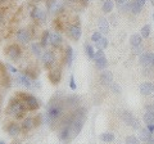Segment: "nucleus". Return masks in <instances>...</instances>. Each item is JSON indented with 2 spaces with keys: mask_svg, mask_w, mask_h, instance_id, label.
Returning a JSON list of instances; mask_svg holds the SVG:
<instances>
[{
  "mask_svg": "<svg viewBox=\"0 0 154 144\" xmlns=\"http://www.w3.org/2000/svg\"><path fill=\"white\" fill-rule=\"evenodd\" d=\"M63 95L60 93H57L54 97H53L49 103H48V108H46V124L55 130L57 126H59L60 120L64 116V109L66 105L63 103Z\"/></svg>",
  "mask_w": 154,
  "mask_h": 144,
  "instance_id": "f257e3e1",
  "label": "nucleus"
},
{
  "mask_svg": "<svg viewBox=\"0 0 154 144\" xmlns=\"http://www.w3.org/2000/svg\"><path fill=\"white\" fill-rule=\"evenodd\" d=\"M67 35H68V37L71 40L73 41H79L81 35H82V31H81V25L79 22V18L77 20H75V22H72L68 25V27H67Z\"/></svg>",
  "mask_w": 154,
  "mask_h": 144,
  "instance_id": "20e7f679",
  "label": "nucleus"
},
{
  "mask_svg": "<svg viewBox=\"0 0 154 144\" xmlns=\"http://www.w3.org/2000/svg\"><path fill=\"white\" fill-rule=\"evenodd\" d=\"M99 80H100V83H102V85L109 86L113 83V74L108 70H104V71H102V74H100Z\"/></svg>",
  "mask_w": 154,
  "mask_h": 144,
  "instance_id": "dca6fc26",
  "label": "nucleus"
},
{
  "mask_svg": "<svg viewBox=\"0 0 154 144\" xmlns=\"http://www.w3.org/2000/svg\"><path fill=\"white\" fill-rule=\"evenodd\" d=\"M150 32H152V27H150V25H145V26H143V27H141L140 35L143 36V39H148V37L150 36Z\"/></svg>",
  "mask_w": 154,
  "mask_h": 144,
  "instance_id": "7c9ffc66",
  "label": "nucleus"
},
{
  "mask_svg": "<svg viewBox=\"0 0 154 144\" xmlns=\"http://www.w3.org/2000/svg\"><path fill=\"white\" fill-rule=\"evenodd\" d=\"M5 112H7V114H9V116H12L16 120H18V118L25 117V114L28 111H27L26 105L23 104L22 100L19 99L17 95H14V97L9 100V104H8V107L5 109Z\"/></svg>",
  "mask_w": 154,
  "mask_h": 144,
  "instance_id": "f03ea898",
  "label": "nucleus"
},
{
  "mask_svg": "<svg viewBox=\"0 0 154 144\" xmlns=\"http://www.w3.org/2000/svg\"><path fill=\"white\" fill-rule=\"evenodd\" d=\"M139 92L143 97H150L154 94V83L153 81H144L139 86Z\"/></svg>",
  "mask_w": 154,
  "mask_h": 144,
  "instance_id": "f8f14e48",
  "label": "nucleus"
},
{
  "mask_svg": "<svg viewBox=\"0 0 154 144\" xmlns=\"http://www.w3.org/2000/svg\"><path fill=\"white\" fill-rule=\"evenodd\" d=\"M132 53L135 55H141L143 53H144V48L140 46V48H135V49H132Z\"/></svg>",
  "mask_w": 154,
  "mask_h": 144,
  "instance_id": "ea45409f",
  "label": "nucleus"
},
{
  "mask_svg": "<svg viewBox=\"0 0 154 144\" xmlns=\"http://www.w3.org/2000/svg\"><path fill=\"white\" fill-rule=\"evenodd\" d=\"M98 27H99V31L102 33H108L109 32V21L107 20V18H99L98 21Z\"/></svg>",
  "mask_w": 154,
  "mask_h": 144,
  "instance_id": "4be33fe9",
  "label": "nucleus"
},
{
  "mask_svg": "<svg viewBox=\"0 0 154 144\" xmlns=\"http://www.w3.org/2000/svg\"><path fill=\"white\" fill-rule=\"evenodd\" d=\"M143 121L145 125L154 124V112L152 111H145V113L143 114Z\"/></svg>",
  "mask_w": 154,
  "mask_h": 144,
  "instance_id": "cd10ccee",
  "label": "nucleus"
},
{
  "mask_svg": "<svg viewBox=\"0 0 154 144\" xmlns=\"http://www.w3.org/2000/svg\"><path fill=\"white\" fill-rule=\"evenodd\" d=\"M30 17L33 22L36 23H44L46 21V12L44 9L38 8V7H33L30 11Z\"/></svg>",
  "mask_w": 154,
  "mask_h": 144,
  "instance_id": "1a4fd4ad",
  "label": "nucleus"
},
{
  "mask_svg": "<svg viewBox=\"0 0 154 144\" xmlns=\"http://www.w3.org/2000/svg\"><path fill=\"white\" fill-rule=\"evenodd\" d=\"M48 79L53 85H58L60 83L62 79V70L58 67V68H51L49 70V74H48Z\"/></svg>",
  "mask_w": 154,
  "mask_h": 144,
  "instance_id": "2eb2a0df",
  "label": "nucleus"
},
{
  "mask_svg": "<svg viewBox=\"0 0 154 144\" xmlns=\"http://www.w3.org/2000/svg\"><path fill=\"white\" fill-rule=\"evenodd\" d=\"M143 40L144 39L140 33H132L131 37H130V45H131L132 49L140 48V46H143Z\"/></svg>",
  "mask_w": 154,
  "mask_h": 144,
  "instance_id": "6ab92c4d",
  "label": "nucleus"
},
{
  "mask_svg": "<svg viewBox=\"0 0 154 144\" xmlns=\"http://www.w3.org/2000/svg\"><path fill=\"white\" fill-rule=\"evenodd\" d=\"M32 39V33L28 28H19L16 32V40L19 44H28Z\"/></svg>",
  "mask_w": 154,
  "mask_h": 144,
  "instance_id": "9d476101",
  "label": "nucleus"
},
{
  "mask_svg": "<svg viewBox=\"0 0 154 144\" xmlns=\"http://www.w3.org/2000/svg\"><path fill=\"white\" fill-rule=\"evenodd\" d=\"M102 37H103L102 32H100V31H95V32H93V35H91V41L95 44V42H98L100 39H102Z\"/></svg>",
  "mask_w": 154,
  "mask_h": 144,
  "instance_id": "c9c22d12",
  "label": "nucleus"
},
{
  "mask_svg": "<svg viewBox=\"0 0 154 144\" xmlns=\"http://www.w3.org/2000/svg\"><path fill=\"white\" fill-rule=\"evenodd\" d=\"M146 57H148L149 67H154V53L153 52H146Z\"/></svg>",
  "mask_w": 154,
  "mask_h": 144,
  "instance_id": "4c0bfd02",
  "label": "nucleus"
},
{
  "mask_svg": "<svg viewBox=\"0 0 154 144\" xmlns=\"http://www.w3.org/2000/svg\"><path fill=\"white\" fill-rule=\"evenodd\" d=\"M153 103H154V102H153Z\"/></svg>",
  "mask_w": 154,
  "mask_h": 144,
  "instance_id": "864d4df0",
  "label": "nucleus"
},
{
  "mask_svg": "<svg viewBox=\"0 0 154 144\" xmlns=\"http://www.w3.org/2000/svg\"><path fill=\"white\" fill-rule=\"evenodd\" d=\"M0 144H5V143H4V142H0Z\"/></svg>",
  "mask_w": 154,
  "mask_h": 144,
  "instance_id": "8fccbe9b",
  "label": "nucleus"
},
{
  "mask_svg": "<svg viewBox=\"0 0 154 144\" xmlns=\"http://www.w3.org/2000/svg\"><path fill=\"white\" fill-rule=\"evenodd\" d=\"M100 140L104 142V143H110V142H113L114 140V134L112 133H103V134H100Z\"/></svg>",
  "mask_w": 154,
  "mask_h": 144,
  "instance_id": "c85d7f7f",
  "label": "nucleus"
},
{
  "mask_svg": "<svg viewBox=\"0 0 154 144\" xmlns=\"http://www.w3.org/2000/svg\"><path fill=\"white\" fill-rule=\"evenodd\" d=\"M94 62H95V67H96V68H98L99 71H104L105 67L108 66V59L105 58V55L102 57V58L94 59Z\"/></svg>",
  "mask_w": 154,
  "mask_h": 144,
  "instance_id": "a878e982",
  "label": "nucleus"
},
{
  "mask_svg": "<svg viewBox=\"0 0 154 144\" xmlns=\"http://www.w3.org/2000/svg\"><path fill=\"white\" fill-rule=\"evenodd\" d=\"M145 3H146V0H131V14L137 16L143 11Z\"/></svg>",
  "mask_w": 154,
  "mask_h": 144,
  "instance_id": "f3484780",
  "label": "nucleus"
},
{
  "mask_svg": "<svg viewBox=\"0 0 154 144\" xmlns=\"http://www.w3.org/2000/svg\"><path fill=\"white\" fill-rule=\"evenodd\" d=\"M16 95L23 102V104L26 105V108H27L28 112L37 111V109L40 108V105H41L40 100H38L36 97H33V95L27 94V93H23V92H18Z\"/></svg>",
  "mask_w": 154,
  "mask_h": 144,
  "instance_id": "7ed1b4c3",
  "label": "nucleus"
},
{
  "mask_svg": "<svg viewBox=\"0 0 154 144\" xmlns=\"http://www.w3.org/2000/svg\"><path fill=\"white\" fill-rule=\"evenodd\" d=\"M145 111H152V112H154V103L145 104Z\"/></svg>",
  "mask_w": 154,
  "mask_h": 144,
  "instance_id": "79ce46f5",
  "label": "nucleus"
},
{
  "mask_svg": "<svg viewBox=\"0 0 154 144\" xmlns=\"http://www.w3.org/2000/svg\"><path fill=\"white\" fill-rule=\"evenodd\" d=\"M4 54H5L11 61L17 62L22 55V49L18 44L12 42V44H9V45H7L5 48H4Z\"/></svg>",
  "mask_w": 154,
  "mask_h": 144,
  "instance_id": "39448f33",
  "label": "nucleus"
},
{
  "mask_svg": "<svg viewBox=\"0 0 154 144\" xmlns=\"http://www.w3.org/2000/svg\"><path fill=\"white\" fill-rule=\"evenodd\" d=\"M16 80L18 81V84L23 85L26 89H31L32 88V83H31V79L26 76L25 74H16Z\"/></svg>",
  "mask_w": 154,
  "mask_h": 144,
  "instance_id": "a211bd4d",
  "label": "nucleus"
},
{
  "mask_svg": "<svg viewBox=\"0 0 154 144\" xmlns=\"http://www.w3.org/2000/svg\"><path fill=\"white\" fill-rule=\"evenodd\" d=\"M42 49L44 48L41 46L40 42H32L31 44V52H32V54L36 57V58H41V55H42Z\"/></svg>",
  "mask_w": 154,
  "mask_h": 144,
  "instance_id": "5701e85b",
  "label": "nucleus"
},
{
  "mask_svg": "<svg viewBox=\"0 0 154 144\" xmlns=\"http://www.w3.org/2000/svg\"><path fill=\"white\" fill-rule=\"evenodd\" d=\"M7 67H8V68L13 72V74H18V70H17V68H14L13 66H11V64H7Z\"/></svg>",
  "mask_w": 154,
  "mask_h": 144,
  "instance_id": "c03bdc74",
  "label": "nucleus"
},
{
  "mask_svg": "<svg viewBox=\"0 0 154 144\" xmlns=\"http://www.w3.org/2000/svg\"><path fill=\"white\" fill-rule=\"evenodd\" d=\"M109 88H110V90H112L114 94H121V93H122L121 86H119L117 83H112V84L109 85Z\"/></svg>",
  "mask_w": 154,
  "mask_h": 144,
  "instance_id": "72a5a7b5",
  "label": "nucleus"
},
{
  "mask_svg": "<svg viewBox=\"0 0 154 144\" xmlns=\"http://www.w3.org/2000/svg\"><path fill=\"white\" fill-rule=\"evenodd\" d=\"M41 62L42 64H44V67L46 70H51L53 67L55 66L57 63V57H55V50H49V49H45L44 53H42L41 55Z\"/></svg>",
  "mask_w": 154,
  "mask_h": 144,
  "instance_id": "423d86ee",
  "label": "nucleus"
},
{
  "mask_svg": "<svg viewBox=\"0 0 154 144\" xmlns=\"http://www.w3.org/2000/svg\"><path fill=\"white\" fill-rule=\"evenodd\" d=\"M69 88L71 90H77V84H76V81H75V76L73 75H71L69 76Z\"/></svg>",
  "mask_w": 154,
  "mask_h": 144,
  "instance_id": "58836bf2",
  "label": "nucleus"
},
{
  "mask_svg": "<svg viewBox=\"0 0 154 144\" xmlns=\"http://www.w3.org/2000/svg\"><path fill=\"white\" fill-rule=\"evenodd\" d=\"M40 118H41V116H31V117H26V118L22 121V124H21L22 131H23V133H30L32 129L37 127L38 125L41 124Z\"/></svg>",
  "mask_w": 154,
  "mask_h": 144,
  "instance_id": "6e6552de",
  "label": "nucleus"
},
{
  "mask_svg": "<svg viewBox=\"0 0 154 144\" xmlns=\"http://www.w3.org/2000/svg\"><path fill=\"white\" fill-rule=\"evenodd\" d=\"M114 9V2L113 0H104L103 5H102V11L104 14H109L112 13V11Z\"/></svg>",
  "mask_w": 154,
  "mask_h": 144,
  "instance_id": "b1692460",
  "label": "nucleus"
},
{
  "mask_svg": "<svg viewBox=\"0 0 154 144\" xmlns=\"http://www.w3.org/2000/svg\"><path fill=\"white\" fill-rule=\"evenodd\" d=\"M145 144H154V135H153L150 139H149V140H148Z\"/></svg>",
  "mask_w": 154,
  "mask_h": 144,
  "instance_id": "49530a36",
  "label": "nucleus"
},
{
  "mask_svg": "<svg viewBox=\"0 0 154 144\" xmlns=\"http://www.w3.org/2000/svg\"><path fill=\"white\" fill-rule=\"evenodd\" d=\"M145 127L148 129L150 133H153L154 134V124H149V125H145Z\"/></svg>",
  "mask_w": 154,
  "mask_h": 144,
  "instance_id": "37998d69",
  "label": "nucleus"
},
{
  "mask_svg": "<svg viewBox=\"0 0 154 144\" xmlns=\"http://www.w3.org/2000/svg\"><path fill=\"white\" fill-rule=\"evenodd\" d=\"M121 9H122V12H125V13H131V0H130V2L127 0V2L121 7Z\"/></svg>",
  "mask_w": 154,
  "mask_h": 144,
  "instance_id": "e433bc0d",
  "label": "nucleus"
},
{
  "mask_svg": "<svg viewBox=\"0 0 154 144\" xmlns=\"http://www.w3.org/2000/svg\"><path fill=\"white\" fill-rule=\"evenodd\" d=\"M63 103L66 105V108H72L75 109L80 105L81 103V97H79V95L76 94H72V95H67V97L63 98Z\"/></svg>",
  "mask_w": 154,
  "mask_h": 144,
  "instance_id": "9b49d317",
  "label": "nucleus"
},
{
  "mask_svg": "<svg viewBox=\"0 0 154 144\" xmlns=\"http://www.w3.org/2000/svg\"><path fill=\"white\" fill-rule=\"evenodd\" d=\"M126 144H140V139H137L135 135H128L125 140Z\"/></svg>",
  "mask_w": 154,
  "mask_h": 144,
  "instance_id": "473e14b6",
  "label": "nucleus"
},
{
  "mask_svg": "<svg viewBox=\"0 0 154 144\" xmlns=\"http://www.w3.org/2000/svg\"><path fill=\"white\" fill-rule=\"evenodd\" d=\"M23 74H25L26 76H28L31 80H35L37 77V75H38V70L37 68L36 70H33V68H26Z\"/></svg>",
  "mask_w": 154,
  "mask_h": 144,
  "instance_id": "2f4dec72",
  "label": "nucleus"
},
{
  "mask_svg": "<svg viewBox=\"0 0 154 144\" xmlns=\"http://www.w3.org/2000/svg\"><path fill=\"white\" fill-rule=\"evenodd\" d=\"M79 2H80L81 4H82V5H88V4L91 2V0H79Z\"/></svg>",
  "mask_w": 154,
  "mask_h": 144,
  "instance_id": "a18cd8bd",
  "label": "nucleus"
},
{
  "mask_svg": "<svg viewBox=\"0 0 154 144\" xmlns=\"http://www.w3.org/2000/svg\"><path fill=\"white\" fill-rule=\"evenodd\" d=\"M85 53H86V55H88L89 59L94 61V58H95V49H94V46L91 45L90 42H86L85 44Z\"/></svg>",
  "mask_w": 154,
  "mask_h": 144,
  "instance_id": "bb28decb",
  "label": "nucleus"
},
{
  "mask_svg": "<svg viewBox=\"0 0 154 144\" xmlns=\"http://www.w3.org/2000/svg\"><path fill=\"white\" fill-rule=\"evenodd\" d=\"M153 136V133H150L146 127H144V129H140V134H139V139H140V142L143 143H146L149 139H150Z\"/></svg>",
  "mask_w": 154,
  "mask_h": 144,
  "instance_id": "393cba45",
  "label": "nucleus"
},
{
  "mask_svg": "<svg viewBox=\"0 0 154 144\" xmlns=\"http://www.w3.org/2000/svg\"><path fill=\"white\" fill-rule=\"evenodd\" d=\"M121 118H122V121L127 125V126L132 127L134 130H140V129H141V125H140V122H139V120L135 117L130 111H126V109L122 111Z\"/></svg>",
  "mask_w": 154,
  "mask_h": 144,
  "instance_id": "0eeeda50",
  "label": "nucleus"
},
{
  "mask_svg": "<svg viewBox=\"0 0 154 144\" xmlns=\"http://www.w3.org/2000/svg\"><path fill=\"white\" fill-rule=\"evenodd\" d=\"M71 3H76V2H79V0H69Z\"/></svg>",
  "mask_w": 154,
  "mask_h": 144,
  "instance_id": "de8ad7c7",
  "label": "nucleus"
},
{
  "mask_svg": "<svg viewBox=\"0 0 154 144\" xmlns=\"http://www.w3.org/2000/svg\"><path fill=\"white\" fill-rule=\"evenodd\" d=\"M64 62L68 67H71L72 62H73V49H72V46H69V45L64 46Z\"/></svg>",
  "mask_w": 154,
  "mask_h": 144,
  "instance_id": "aec40b11",
  "label": "nucleus"
},
{
  "mask_svg": "<svg viewBox=\"0 0 154 144\" xmlns=\"http://www.w3.org/2000/svg\"><path fill=\"white\" fill-rule=\"evenodd\" d=\"M108 44H109V42H108V39H107V37H102V39H100L98 42H95V46H96V49H105V48H108Z\"/></svg>",
  "mask_w": 154,
  "mask_h": 144,
  "instance_id": "c756f323",
  "label": "nucleus"
},
{
  "mask_svg": "<svg viewBox=\"0 0 154 144\" xmlns=\"http://www.w3.org/2000/svg\"><path fill=\"white\" fill-rule=\"evenodd\" d=\"M64 44V40H63V36L60 35L59 31H55L51 33V37H50V45L54 50H59L62 45Z\"/></svg>",
  "mask_w": 154,
  "mask_h": 144,
  "instance_id": "ddd939ff",
  "label": "nucleus"
},
{
  "mask_svg": "<svg viewBox=\"0 0 154 144\" xmlns=\"http://www.w3.org/2000/svg\"><path fill=\"white\" fill-rule=\"evenodd\" d=\"M4 129H5L7 133H8L11 136H17V135H19V133L22 131L21 125L17 124V122H14V121L7 122V125L4 126Z\"/></svg>",
  "mask_w": 154,
  "mask_h": 144,
  "instance_id": "4468645a",
  "label": "nucleus"
},
{
  "mask_svg": "<svg viewBox=\"0 0 154 144\" xmlns=\"http://www.w3.org/2000/svg\"><path fill=\"white\" fill-rule=\"evenodd\" d=\"M143 75L152 77L154 76V67H143Z\"/></svg>",
  "mask_w": 154,
  "mask_h": 144,
  "instance_id": "f704fd0d",
  "label": "nucleus"
},
{
  "mask_svg": "<svg viewBox=\"0 0 154 144\" xmlns=\"http://www.w3.org/2000/svg\"><path fill=\"white\" fill-rule=\"evenodd\" d=\"M152 17H153V21H154V14H153V16H152Z\"/></svg>",
  "mask_w": 154,
  "mask_h": 144,
  "instance_id": "3c124183",
  "label": "nucleus"
},
{
  "mask_svg": "<svg viewBox=\"0 0 154 144\" xmlns=\"http://www.w3.org/2000/svg\"><path fill=\"white\" fill-rule=\"evenodd\" d=\"M50 37H51V32L50 31H48V30L42 31L41 37H40V44H41V46L44 48V49H46L48 45H50Z\"/></svg>",
  "mask_w": 154,
  "mask_h": 144,
  "instance_id": "412c9836",
  "label": "nucleus"
},
{
  "mask_svg": "<svg viewBox=\"0 0 154 144\" xmlns=\"http://www.w3.org/2000/svg\"><path fill=\"white\" fill-rule=\"evenodd\" d=\"M153 97H154V94H153Z\"/></svg>",
  "mask_w": 154,
  "mask_h": 144,
  "instance_id": "603ef678",
  "label": "nucleus"
},
{
  "mask_svg": "<svg viewBox=\"0 0 154 144\" xmlns=\"http://www.w3.org/2000/svg\"><path fill=\"white\" fill-rule=\"evenodd\" d=\"M150 3L153 4V5H154V0H150Z\"/></svg>",
  "mask_w": 154,
  "mask_h": 144,
  "instance_id": "09e8293b",
  "label": "nucleus"
},
{
  "mask_svg": "<svg viewBox=\"0 0 154 144\" xmlns=\"http://www.w3.org/2000/svg\"><path fill=\"white\" fill-rule=\"evenodd\" d=\"M102 57H104V52H103V49H98V50L95 52V58H94V59L102 58Z\"/></svg>",
  "mask_w": 154,
  "mask_h": 144,
  "instance_id": "a19ab883",
  "label": "nucleus"
}]
</instances>
